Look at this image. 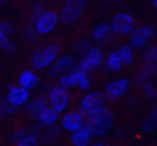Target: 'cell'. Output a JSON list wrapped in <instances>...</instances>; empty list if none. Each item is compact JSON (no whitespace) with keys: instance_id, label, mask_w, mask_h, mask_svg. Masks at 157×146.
<instances>
[{"instance_id":"obj_26","label":"cell","mask_w":157,"mask_h":146,"mask_svg":"<svg viewBox=\"0 0 157 146\" xmlns=\"http://www.w3.org/2000/svg\"><path fill=\"white\" fill-rule=\"evenodd\" d=\"M145 58L147 61H155L156 59V47H152L150 49V51L147 52L145 55Z\"/></svg>"},{"instance_id":"obj_10","label":"cell","mask_w":157,"mask_h":146,"mask_svg":"<svg viewBox=\"0 0 157 146\" xmlns=\"http://www.w3.org/2000/svg\"><path fill=\"white\" fill-rule=\"evenodd\" d=\"M129 88V81L127 79L117 80L111 82L106 88V94L110 100H116L121 98Z\"/></svg>"},{"instance_id":"obj_24","label":"cell","mask_w":157,"mask_h":146,"mask_svg":"<svg viewBox=\"0 0 157 146\" xmlns=\"http://www.w3.org/2000/svg\"><path fill=\"white\" fill-rule=\"evenodd\" d=\"M156 116H153V118H151L143 124L142 130L144 133H150L155 129V128H156Z\"/></svg>"},{"instance_id":"obj_22","label":"cell","mask_w":157,"mask_h":146,"mask_svg":"<svg viewBox=\"0 0 157 146\" xmlns=\"http://www.w3.org/2000/svg\"><path fill=\"white\" fill-rule=\"evenodd\" d=\"M122 61L120 58L119 52L115 51L110 54L107 60V65L112 70H118L122 67Z\"/></svg>"},{"instance_id":"obj_3","label":"cell","mask_w":157,"mask_h":146,"mask_svg":"<svg viewBox=\"0 0 157 146\" xmlns=\"http://www.w3.org/2000/svg\"><path fill=\"white\" fill-rule=\"evenodd\" d=\"M86 2L87 0H67L61 15L63 23L69 24L75 21L82 12Z\"/></svg>"},{"instance_id":"obj_21","label":"cell","mask_w":157,"mask_h":146,"mask_svg":"<svg viewBox=\"0 0 157 146\" xmlns=\"http://www.w3.org/2000/svg\"><path fill=\"white\" fill-rule=\"evenodd\" d=\"M46 107L45 103L42 100L35 101L32 103L27 107V111L30 114V116L33 118L38 117L40 113Z\"/></svg>"},{"instance_id":"obj_13","label":"cell","mask_w":157,"mask_h":146,"mask_svg":"<svg viewBox=\"0 0 157 146\" xmlns=\"http://www.w3.org/2000/svg\"><path fill=\"white\" fill-rule=\"evenodd\" d=\"M93 136L87 125H84L77 131L72 133L71 142L74 146H88Z\"/></svg>"},{"instance_id":"obj_20","label":"cell","mask_w":157,"mask_h":146,"mask_svg":"<svg viewBox=\"0 0 157 146\" xmlns=\"http://www.w3.org/2000/svg\"><path fill=\"white\" fill-rule=\"evenodd\" d=\"M119 55L121 58V61L124 64H131L134 61V56H133V52L131 47L130 46H124L119 51Z\"/></svg>"},{"instance_id":"obj_32","label":"cell","mask_w":157,"mask_h":146,"mask_svg":"<svg viewBox=\"0 0 157 146\" xmlns=\"http://www.w3.org/2000/svg\"><path fill=\"white\" fill-rule=\"evenodd\" d=\"M0 103H1V96H0Z\"/></svg>"},{"instance_id":"obj_12","label":"cell","mask_w":157,"mask_h":146,"mask_svg":"<svg viewBox=\"0 0 157 146\" xmlns=\"http://www.w3.org/2000/svg\"><path fill=\"white\" fill-rule=\"evenodd\" d=\"M153 31L151 28L144 27L138 29L134 32L131 40L130 44L136 48H142L145 47L149 39L153 37Z\"/></svg>"},{"instance_id":"obj_2","label":"cell","mask_w":157,"mask_h":146,"mask_svg":"<svg viewBox=\"0 0 157 146\" xmlns=\"http://www.w3.org/2000/svg\"><path fill=\"white\" fill-rule=\"evenodd\" d=\"M105 102V96L101 91L89 93L80 103V113L83 116H90L101 110Z\"/></svg>"},{"instance_id":"obj_17","label":"cell","mask_w":157,"mask_h":146,"mask_svg":"<svg viewBox=\"0 0 157 146\" xmlns=\"http://www.w3.org/2000/svg\"><path fill=\"white\" fill-rule=\"evenodd\" d=\"M74 62V58L72 57L67 56L61 58V59L58 60L54 67L52 68V71H51V75L53 77L57 76L61 70H64V69L70 67Z\"/></svg>"},{"instance_id":"obj_28","label":"cell","mask_w":157,"mask_h":146,"mask_svg":"<svg viewBox=\"0 0 157 146\" xmlns=\"http://www.w3.org/2000/svg\"><path fill=\"white\" fill-rule=\"evenodd\" d=\"M60 85L61 86V88L67 89L69 87H71V81L70 77L67 76L61 77L60 79Z\"/></svg>"},{"instance_id":"obj_14","label":"cell","mask_w":157,"mask_h":146,"mask_svg":"<svg viewBox=\"0 0 157 146\" xmlns=\"http://www.w3.org/2000/svg\"><path fill=\"white\" fill-rule=\"evenodd\" d=\"M38 83L39 79L32 70H25L18 78L19 85L26 90H32L38 85Z\"/></svg>"},{"instance_id":"obj_4","label":"cell","mask_w":157,"mask_h":146,"mask_svg":"<svg viewBox=\"0 0 157 146\" xmlns=\"http://www.w3.org/2000/svg\"><path fill=\"white\" fill-rule=\"evenodd\" d=\"M59 52L60 47L58 45L52 44L48 46L35 57L34 59L33 67L38 70L45 68L55 61Z\"/></svg>"},{"instance_id":"obj_1","label":"cell","mask_w":157,"mask_h":146,"mask_svg":"<svg viewBox=\"0 0 157 146\" xmlns=\"http://www.w3.org/2000/svg\"><path fill=\"white\" fill-rule=\"evenodd\" d=\"M113 123V116L110 110L102 108L87 116V125L92 135L103 137L108 133Z\"/></svg>"},{"instance_id":"obj_6","label":"cell","mask_w":157,"mask_h":146,"mask_svg":"<svg viewBox=\"0 0 157 146\" xmlns=\"http://www.w3.org/2000/svg\"><path fill=\"white\" fill-rule=\"evenodd\" d=\"M58 22V15L55 12H44L40 16L36 23V30L40 35L50 33L56 26Z\"/></svg>"},{"instance_id":"obj_30","label":"cell","mask_w":157,"mask_h":146,"mask_svg":"<svg viewBox=\"0 0 157 146\" xmlns=\"http://www.w3.org/2000/svg\"><path fill=\"white\" fill-rule=\"evenodd\" d=\"M153 6L155 8L157 7V0H153Z\"/></svg>"},{"instance_id":"obj_11","label":"cell","mask_w":157,"mask_h":146,"mask_svg":"<svg viewBox=\"0 0 157 146\" xmlns=\"http://www.w3.org/2000/svg\"><path fill=\"white\" fill-rule=\"evenodd\" d=\"M30 96L29 90L23 87H14L12 88L8 94V101L9 104L13 107H19L25 103Z\"/></svg>"},{"instance_id":"obj_25","label":"cell","mask_w":157,"mask_h":146,"mask_svg":"<svg viewBox=\"0 0 157 146\" xmlns=\"http://www.w3.org/2000/svg\"><path fill=\"white\" fill-rule=\"evenodd\" d=\"M27 136L26 134V132L24 130H21V131H18L16 133H13V134L11 136L9 141L12 143H15V142H18L20 139H21L22 138H24L25 136Z\"/></svg>"},{"instance_id":"obj_8","label":"cell","mask_w":157,"mask_h":146,"mask_svg":"<svg viewBox=\"0 0 157 146\" xmlns=\"http://www.w3.org/2000/svg\"><path fill=\"white\" fill-rule=\"evenodd\" d=\"M103 61V55L98 47H93L89 53L81 61L80 64L81 70L84 72H89L93 70L101 65Z\"/></svg>"},{"instance_id":"obj_9","label":"cell","mask_w":157,"mask_h":146,"mask_svg":"<svg viewBox=\"0 0 157 146\" xmlns=\"http://www.w3.org/2000/svg\"><path fill=\"white\" fill-rule=\"evenodd\" d=\"M63 129L73 133L84 125V116L80 112H71L67 113L61 120Z\"/></svg>"},{"instance_id":"obj_15","label":"cell","mask_w":157,"mask_h":146,"mask_svg":"<svg viewBox=\"0 0 157 146\" xmlns=\"http://www.w3.org/2000/svg\"><path fill=\"white\" fill-rule=\"evenodd\" d=\"M71 81V87L78 85L81 90H87L90 87V82L87 75L84 71L75 72L69 76Z\"/></svg>"},{"instance_id":"obj_19","label":"cell","mask_w":157,"mask_h":146,"mask_svg":"<svg viewBox=\"0 0 157 146\" xmlns=\"http://www.w3.org/2000/svg\"><path fill=\"white\" fill-rule=\"evenodd\" d=\"M12 28L10 24L0 22V45L5 50H9L10 48V44L6 37V33L10 32Z\"/></svg>"},{"instance_id":"obj_5","label":"cell","mask_w":157,"mask_h":146,"mask_svg":"<svg viewBox=\"0 0 157 146\" xmlns=\"http://www.w3.org/2000/svg\"><path fill=\"white\" fill-rule=\"evenodd\" d=\"M49 101L52 109L58 113L64 112L69 103V96L65 90L61 87L52 89L49 95Z\"/></svg>"},{"instance_id":"obj_23","label":"cell","mask_w":157,"mask_h":146,"mask_svg":"<svg viewBox=\"0 0 157 146\" xmlns=\"http://www.w3.org/2000/svg\"><path fill=\"white\" fill-rule=\"evenodd\" d=\"M16 146H38V139L33 135H27L17 142Z\"/></svg>"},{"instance_id":"obj_18","label":"cell","mask_w":157,"mask_h":146,"mask_svg":"<svg viewBox=\"0 0 157 146\" xmlns=\"http://www.w3.org/2000/svg\"><path fill=\"white\" fill-rule=\"evenodd\" d=\"M111 31V27L107 23H101L98 24L92 32L94 38L96 40H102L107 37V35Z\"/></svg>"},{"instance_id":"obj_16","label":"cell","mask_w":157,"mask_h":146,"mask_svg":"<svg viewBox=\"0 0 157 146\" xmlns=\"http://www.w3.org/2000/svg\"><path fill=\"white\" fill-rule=\"evenodd\" d=\"M38 118L41 121V123L48 126H51V125H55L58 122L59 119V115H58V113H57L53 109L45 107L40 113Z\"/></svg>"},{"instance_id":"obj_29","label":"cell","mask_w":157,"mask_h":146,"mask_svg":"<svg viewBox=\"0 0 157 146\" xmlns=\"http://www.w3.org/2000/svg\"><path fill=\"white\" fill-rule=\"evenodd\" d=\"M88 146H104L103 145L102 143H101V142H97V143H94V144H92L91 145H89Z\"/></svg>"},{"instance_id":"obj_33","label":"cell","mask_w":157,"mask_h":146,"mask_svg":"<svg viewBox=\"0 0 157 146\" xmlns=\"http://www.w3.org/2000/svg\"><path fill=\"white\" fill-rule=\"evenodd\" d=\"M113 1H117V0H113Z\"/></svg>"},{"instance_id":"obj_27","label":"cell","mask_w":157,"mask_h":146,"mask_svg":"<svg viewBox=\"0 0 157 146\" xmlns=\"http://www.w3.org/2000/svg\"><path fill=\"white\" fill-rule=\"evenodd\" d=\"M145 93L150 99H154L156 96V90L152 85H147L145 87Z\"/></svg>"},{"instance_id":"obj_7","label":"cell","mask_w":157,"mask_h":146,"mask_svg":"<svg viewBox=\"0 0 157 146\" xmlns=\"http://www.w3.org/2000/svg\"><path fill=\"white\" fill-rule=\"evenodd\" d=\"M134 20L131 15L126 13H119L113 18L112 28L118 34H127L133 28Z\"/></svg>"},{"instance_id":"obj_31","label":"cell","mask_w":157,"mask_h":146,"mask_svg":"<svg viewBox=\"0 0 157 146\" xmlns=\"http://www.w3.org/2000/svg\"><path fill=\"white\" fill-rule=\"evenodd\" d=\"M0 1H1V2H6V1H7V0H0Z\"/></svg>"}]
</instances>
